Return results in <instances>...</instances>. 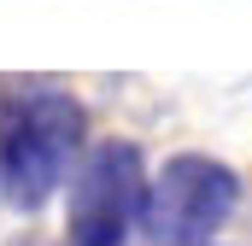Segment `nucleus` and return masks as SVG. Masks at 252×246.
I'll return each instance as SVG.
<instances>
[{"instance_id":"obj_1","label":"nucleus","mask_w":252,"mask_h":246,"mask_svg":"<svg viewBox=\"0 0 252 246\" xmlns=\"http://www.w3.org/2000/svg\"><path fill=\"white\" fill-rule=\"evenodd\" d=\"M88 112L64 88H24L6 100V141H0V199L12 211H41L64 187V170L88 153Z\"/></svg>"},{"instance_id":"obj_2","label":"nucleus","mask_w":252,"mask_h":246,"mask_svg":"<svg viewBox=\"0 0 252 246\" xmlns=\"http://www.w3.org/2000/svg\"><path fill=\"white\" fill-rule=\"evenodd\" d=\"M235 205H241L235 164H223L211 153H170L153 170L141 235L153 246H211L229 229Z\"/></svg>"},{"instance_id":"obj_3","label":"nucleus","mask_w":252,"mask_h":246,"mask_svg":"<svg viewBox=\"0 0 252 246\" xmlns=\"http://www.w3.org/2000/svg\"><path fill=\"white\" fill-rule=\"evenodd\" d=\"M147 153L141 141H94L76 170H70V205H64V235L70 246H124L129 229L147 211Z\"/></svg>"},{"instance_id":"obj_4","label":"nucleus","mask_w":252,"mask_h":246,"mask_svg":"<svg viewBox=\"0 0 252 246\" xmlns=\"http://www.w3.org/2000/svg\"><path fill=\"white\" fill-rule=\"evenodd\" d=\"M0 141H6V100H0Z\"/></svg>"}]
</instances>
